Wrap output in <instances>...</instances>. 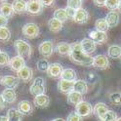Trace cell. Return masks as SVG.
Masks as SVG:
<instances>
[{"instance_id":"cell-1","label":"cell","mask_w":121,"mask_h":121,"mask_svg":"<svg viewBox=\"0 0 121 121\" xmlns=\"http://www.w3.org/2000/svg\"><path fill=\"white\" fill-rule=\"evenodd\" d=\"M69 58L74 64H77L82 66H92L93 57L87 55L81 49L80 42H74L71 44V51Z\"/></svg>"},{"instance_id":"cell-2","label":"cell","mask_w":121,"mask_h":121,"mask_svg":"<svg viewBox=\"0 0 121 121\" xmlns=\"http://www.w3.org/2000/svg\"><path fill=\"white\" fill-rule=\"evenodd\" d=\"M29 92L32 96L36 97L39 95H43L46 92V84L43 77H36L32 84L29 87Z\"/></svg>"},{"instance_id":"cell-3","label":"cell","mask_w":121,"mask_h":121,"mask_svg":"<svg viewBox=\"0 0 121 121\" xmlns=\"http://www.w3.org/2000/svg\"><path fill=\"white\" fill-rule=\"evenodd\" d=\"M14 46L16 48L18 55L21 57H30L31 55V46L25 40L18 39L14 42Z\"/></svg>"},{"instance_id":"cell-4","label":"cell","mask_w":121,"mask_h":121,"mask_svg":"<svg viewBox=\"0 0 121 121\" xmlns=\"http://www.w3.org/2000/svg\"><path fill=\"white\" fill-rule=\"evenodd\" d=\"M22 32L26 38L28 39H34L39 35L40 29L39 26L34 22H27L22 28Z\"/></svg>"},{"instance_id":"cell-5","label":"cell","mask_w":121,"mask_h":121,"mask_svg":"<svg viewBox=\"0 0 121 121\" xmlns=\"http://www.w3.org/2000/svg\"><path fill=\"white\" fill-rule=\"evenodd\" d=\"M75 112L78 115H80L82 118L88 117L93 113V107L89 102L82 101L80 104H78L75 107Z\"/></svg>"},{"instance_id":"cell-6","label":"cell","mask_w":121,"mask_h":121,"mask_svg":"<svg viewBox=\"0 0 121 121\" xmlns=\"http://www.w3.org/2000/svg\"><path fill=\"white\" fill-rule=\"evenodd\" d=\"M20 79L13 75H4L0 78V84L6 89H16L19 86Z\"/></svg>"},{"instance_id":"cell-7","label":"cell","mask_w":121,"mask_h":121,"mask_svg":"<svg viewBox=\"0 0 121 121\" xmlns=\"http://www.w3.org/2000/svg\"><path fill=\"white\" fill-rule=\"evenodd\" d=\"M55 47H54V44H53L52 41L47 40V41H43L39 46H38V51L40 53V55L43 58H50L53 53H54Z\"/></svg>"},{"instance_id":"cell-8","label":"cell","mask_w":121,"mask_h":121,"mask_svg":"<svg viewBox=\"0 0 121 121\" xmlns=\"http://www.w3.org/2000/svg\"><path fill=\"white\" fill-rule=\"evenodd\" d=\"M109 65V60L108 56L105 55H97L93 57V65L92 66L99 69H107Z\"/></svg>"},{"instance_id":"cell-9","label":"cell","mask_w":121,"mask_h":121,"mask_svg":"<svg viewBox=\"0 0 121 121\" xmlns=\"http://www.w3.org/2000/svg\"><path fill=\"white\" fill-rule=\"evenodd\" d=\"M43 4L40 0H28L26 2V11L31 15H38L43 10Z\"/></svg>"},{"instance_id":"cell-10","label":"cell","mask_w":121,"mask_h":121,"mask_svg":"<svg viewBox=\"0 0 121 121\" xmlns=\"http://www.w3.org/2000/svg\"><path fill=\"white\" fill-rule=\"evenodd\" d=\"M89 38L92 39L96 44H104L108 41V34L107 32L98 31V30H91L89 32Z\"/></svg>"},{"instance_id":"cell-11","label":"cell","mask_w":121,"mask_h":121,"mask_svg":"<svg viewBox=\"0 0 121 121\" xmlns=\"http://www.w3.org/2000/svg\"><path fill=\"white\" fill-rule=\"evenodd\" d=\"M9 66H10V69L12 70L18 72L24 66H26V60H25L24 58L19 56V55L15 56L14 58H11L10 63H9Z\"/></svg>"},{"instance_id":"cell-12","label":"cell","mask_w":121,"mask_h":121,"mask_svg":"<svg viewBox=\"0 0 121 121\" xmlns=\"http://www.w3.org/2000/svg\"><path fill=\"white\" fill-rule=\"evenodd\" d=\"M63 70H64V67L60 64L53 63V64H50V65L48 67L47 74L52 78H58V77H60Z\"/></svg>"},{"instance_id":"cell-13","label":"cell","mask_w":121,"mask_h":121,"mask_svg":"<svg viewBox=\"0 0 121 121\" xmlns=\"http://www.w3.org/2000/svg\"><path fill=\"white\" fill-rule=\"evenodd\" d=\"M17 73H18V78L21 81L25 82V83L30 81L32 79V76H33V70H32V69H31V67H29V66H27V65L24 66Z\"/></svg>"},{"instance_id":"cell-14","label":"cell","mask_w":121,"mask_h":121,"mask_svg":"<svg viewBox=\"0 0 121 121\" xmlns=\"http://www.w3.org/2000/svg\"><path fill=\"white\" fill-rule=\"evenodd\" d=\"M80 46H81V49L82 51L86 53L87 55H90L92 54V53H94L96 51V43L90 38H84L82 39L81 42H80Z\"/></svg>"},{"instance_id":"cell-15","label":"cell","mask_w":121,"mask_h":121,"mask_svg":"<svg viewBox=\"0 0 121 121\" xmlns=\"http://www.w3.org/2000/svg\"><path fill=\"white\" fill-rule=\"evenodd\" d=\"M108 111V108L104 103H97L95 104V107L93 108V113L101 121L103 120L104 115L107 114Z\"/></svg>"},{"instance_id":"cell-16","label":"cell","mask_w":121,"mask_h":121,"mask_svg":"<svg viewBox=\"0 0 121 121\" xmlns=\"http://www.w3.org/2000/svg\"><path fill=\"white\" fill-rule=\"evenodd\" d=\"M73 86H74V81H66L63 79H60V81L57 84L59 91L64 94H69L70 92H72Z\"/></svg>"},{"instance_id":"cell-17","label":"cell","mask_w":121,"mask_h":121,"mask_svg":"<svg viewBox=\"0 0 121 121\" xmlns=\"http://www.w3.org/2000/svg\"><path fill=\"white\" fill-rule=\"evenodd\" d=\"M89 20V13L83 8H80L78 10H76L74 17H73V21L79 25H83L87 22Z\"/></svg>"},{"instance_id":"cell-18","label":"cell","mask_w":121,"mask_h":121,"mask_svg":"<svg viewBox=\"0 0 121 121\" xmlns=\"http://www.w3.org/2000/svg\"><path fill=\"white\" fill-rule=\"evenodd\" d=\"M18 110L22 113V115H30L33 111L32 104L29 101H26V100L21 101L19 103V105H18Z\"/></svg>"},{"instance_id":"cell-19","label":"cell","mask_w":121,"mask_h":121,"mask_svg":"<svg viewBox=\"0 0 121 121\" xmlns=\"http://www.w3.org/2000/svg\"><path fill=\"white\" fill-rule=\"evenodd\" d=\"M33 104L35 105V107H37V108H47L48 105L50 104V98L46 94L36 96V97H34Z\"/></svg>"},{"instance_id":"cell-20","label":"cell","mask_w":121,"mask_h":121,"mask_svg":"<svg viewBox=\"0 0 121 121\" xmlns=\"http://www.w3.org/2000/svg\"><path fill=\"white\" fill-rule=\"evenodd\" d=\"M119 14L116 11H110L108 13L107 17H105V21H107L108 25L109 27H115L119 24Z\"/></svg>"},{"instance_id":"cell-21","label":"cell","mask_w":121,"mask_h":121,"mask_svg":"<svg viewBox=\"0 0 121 121\" xmlns=\"http://www.w3.org/2000/svg\"><path fill=\"white\" fill-rule=\"evenodd\" d=\"M1 96L6 104H14L17 100V94L13 89H5L1 93Z\"/></svg>"},{"instance_id":"cell-22","label":"cell","mask_w":121,"mask_h":121,"mask_svg":"<svg viewBox=\"0 0 121 121\" xmlns=\"http://www.w3.org/2000/svg\"><path fill=\"white\" fill-rule=\"evenodd\" d=\"M56 51L60 56H69L71 51V44L66 42H60L56 46Z\"/></svg>"},{"instance_id":"cell-23","label":"cell","mask_w":121,"mask_h":121,"mask_svg":"<svg viewBox=\"0 0 121 121\" xmlns=\"http://www.w3.org/2000/svg\"><path fill=\"white\" fill-rule=\"evenodd\" d=\"M0 14H1L2 16L6 17L7 19L12 18L13 15L15 14L12 4L7 3V2H3L1 5H0Z\"/></svg>"},{"instance_id":"cell-24","label":"cell","mask_w":121,"mask_h":121,"mask_svg":"<svg viewBox=\"0 0 121 121\" xmlns=\"http://www.w3.org/2000/svg\"><path fill=\"white\" fill-rule=\"evenodd\" d=\"M83 101V95L78 93V92H75V91H72L69 94H67V102L69 104H72V105H76L78 104H80Z\"/></svg>"},{"instance_id":"cell-25","label":"cell","mask_w":121,"mask_h":121,"mask_svg":"<svg viewBox=\"0 0 121 121\" xmlns=\"http://www.w3.org/2000/svg\"><path fill=\"white\" fill-rule=\"evenodd\" d=\"M12 6L16 14H22L26 11V1L25 0H14Z\"/></svg>"},{"instance_id":"cell-26","label":"cell","mask_w":121,"mask_h":121,"mask_svg":"<svg viewBox=\"0 0 121 121\" xmlns=\"http://www.w3.org/2000/svg\"><path fill=\"white\" fill-rule=\"evenodd\" d=\"M73 91L78 92L80 94H86L88 92V84L84 80H75L74 81V86Z\"/></svg>"},{"instance_id":"cell-27","label":"cell","mask_w":121,"mask_h":121,"mask_svg":"<svg viewBox=\"0 0 121 121\" xmlns=\"http://www.w3.org/2000/svg\"><path fill=\"white\" fill-rule=\"evenodd\" d=\"M48 27L51 32H55V33L59 32L63 28V22L55 18H53V19L49 20V22H48Z\"/></svg>"},{"instance_id":"cell-28","label":"cell","mask_w":121,"mask_h":121,"mask_svg":"<svg viewBox=\"0 0 121 121\" xmlns=\"http://www.w3.org/2000/svg\"><path fill=\"white\" fill-rule=\"evenodd\" d=\"M60 79L66 81H75L76 80V71L72 69H64Z\"/></svg>"},{"instance_id":"cell-29","label":"cell","mask_w":121,"mask_h":121,"mask_svg":"<svg viewBox=\"0 0 121 121\" xmlns=\"http://www.w3.org/2000/svg\"><path fill=\"white\" fill-rule=\"evenodd\" d=\"M7 119L8 121H22V113L16 109V108H10L7 112Z\"/></svg>"},{"instance_id":"cell-30","label":"cell","mask_w":121,"mask_h":121,"mask_svg":"<svg viewBox=\"0 0 121 121\" xmlns=\"http://www.w3.org/2000/svg\"><path fill=\"white\" fill-rule=\"evenodd\" d=\"M108 56L111 59H120L121 58V46L119 45H111L108 47Z\"/></svg>"},{"instance_id":"cell-31","label":"cell","mask_w":121,"mask_h":121,"mask_svg":"<svg viewBox=\"0 0 121 121\" xmlns=\"http://www.w3.org/2000/svg\"><path fill=\"white\" fill-rule=\"evenodd\" d=\"M95 28L98 31H102V32H107L109 26L108 25L107 21H105V18H101V19H98L95 22Z\"/></svg>"},{"instance_id":"cell-32","label":"cell","mask_w":121,"mask_h":121,"mask_svg":"<svg viewBox=\"0 0 121 121\" xmlns=\"http://www.w3.org/2000/svg\"><path fill=\"white\" fill-rule=\"evenodd\" d=\"M53 16H54L55 19L59 20L60 22H65L67 21V19H69V16H67V13H66V10L65 8H60V9H57L54 14H53Z\"/></svg>"},{"instance_id":"cell-33","label":"cell","mask_w":121,"mask_h":121,"mask_svg":"<svg viewBox=\"0 0 121 121\" xmlns=\"http://www.w3.org/2000/svg\"><path fill=\"white\" fill-rule=\"evenodd\" d=\"M11 39V31L7 26L0 27V42H8Z\"/></svg>"},{"instance_id":"cell-34","label":"cell","mask_w":121,"mask_h":121,"mask_svg":"<svg viewBox=\"0 0 121 121\" xmlns=\"http://www.w3.org/2000/svg\"><path fill=\"white\" fill-rule=\"evenodd\" d=\"M49 65H50V63L48 62V60L45 59V58L38 60V62H37V64H36L37 69H38L39 71H41V72H47Z\"/></svg>"},{"instance_id":"cell-35","label":"cell","mask_w":121,"mask_h":121,"mask_svg":"<svg viewBox=\"0 0 121 121\" xmlns=\"http://www.w3.org/2000/svg\"><path fill=\"white\" fill-rule=\"evenodd\" d=\"M10 57L8 55V53L1 51L0 52V67H4L6 65H9L10 63Z\"/></svg>"},{"instance_id":"cell-36","label":"cell","mask_w":121,"mask_h":121,"mask_svg":"<svg viewBox=\"0 0 121 121\" xmlns=\"http://www.w3.org/2000/svg\"><path fill=\"white\" fill-rule=\"evenodd\" d=\"M109 101H110L113 104L120 105V104H121V93L115 92V93L110 94V96H109Z\"/></svg>"},{"instance_id":"cell-37","label":"cell","mask_w":121,"mask_h":121,"mask_svg":"<svg viewBox=\"0 0 121 121\" xmlns=\"http://www.w3.org/2000/svg\"><path fill=\"white\" fill-rule=\"evenodd\" d=\"M66 2L67 7H70L74 10H78L82 8V0H67Z\"/></svg>"},{"instance_id":"cell-38","label":"cell","mask_w":121,"mask_h":121,"mask_svg":"<svg viewBox=\"0 0 121 121\" xmlns=\"http://www.w3.org/2000/svg\"><path fill=\"white\" fill-rule=\"evenodd\" d=\"M120 0H107L105 2V7L108 9H110L111 11H115L118 8V5H119Z\"/></svg>"},{"instance_id":"cell-39","label":"cell","mask_w":121,"mask_h":121,"mask_svg":"<svg viewBox=\"0 0 121 121\" xmlns=\"http://www.w3.org/2000/svg\"><path fill=\"white\" fill-rule=\"evenodd\" d=\"M117 114L116 112H114L113 110H109L107 112V114L104 115V117L103 118L102 121H116L117 120Z\"/></svg>"},{"instance_id":"cell-40","label":"cell","mask_w":121,"mask_h":121,"mask_svg":"<svg viewBox=\"0 0 121 121\" xmlns=\"http://www.w3.org/2000/svg\"><path fill=\"white\" fill-rule=\"evenodd\" d=\"M98 79H99V76H98V74L94 71H90L86 75V81H88L89 83H91V84L96 83Z\"/></svg>"},{"instance_id":"cell-41","label":"cell","mask_w":121,"mask_h":121,"mask_svg":"<svg viewBox=\"0 0 121 121\" xmlns=\"http://www.w3.org/2000/svg\"><path fill=\"white\" fill-rule=\"evenodd\" d=\"M66 121H83V118L74 111V112H70L69 114L67 115Z\"/></svg>"},{"instance_id":"cell-42","label":"cell","mask_w":121,"mask_h":121,"mask_svg":"<svg viewBox=\"0 0 121 121\" xmlns=\"http://www.w3.org/2000/svg\"><path fill=\"white\" fill-rule=\"evenodd\" d=\"M65 10H66V13H67V16H69V18L73 19V17H74L75 13H76V10H74V9L70 8V7H67V6H66Z\"/></svg>"},{"instance_id":"cell-43","label":"cell","mask_w":121,"mask_h":121,"mask_svg":"<svg viewBox=\"0 0 121 121\" xmlns=\"http://www.w3.org/2000/svg\"><path fill=\"white\" fill-rule=\"evenodd\" d=\"M41 3L43 4V6L45 7H51L55 4V1L56 0H40Z\"/></svg>"},{"instance_id":"cell-44","label":"cell","mask_w":121,"mask_h":121,"mask_svg":"<svg viewBox=\"0 0 121 121\" xmlns=\"http://www.w3.org/2000/svg\"><path fill=\"white\" fill-rule=\"evenodd\" d=\"M7 24H8V19L6 17L2 16L1 14H0V27H3V26H6Z\"/></svg>"},{"instance_id":"cell-45","label":"cell","mask_w":121,"mask_h":121,"mask_svg":"<svg viewBox=\"0 0 121 121\" xmlns=\"http://www.w3.org/2000/svg\"><path fill=\"white\" fill-rule=\"evenodd\" d=\"M105 2H107V0H94V3L95 5L99 6V7H103L105 5Z\"/></svg>"},{"instance_id":"cell-46","label":"cell","mask_w":121,"mask_h":121,"mask_svg":"<svg viewBox=\"0 0 121 121\" xmlns=\"http://www.w3.org/2000/svg\"><path fill=\"white\" fill-rule=\"evenodd\" d=\"M5 102L3 100V97L1 96V94H0V109H3L5 108Z\"/></svg>"},{"instance_id":"cell-47","label":"cell","mask_w":121,"mask_h":121,"mask_svg":"<svg viewBox=\"0 0 121 121\" xmlns=\"http://www.w3.org/2000/svg\"><path fill=\"white\" fill-rule=\"evenodd\" d=\"M0 121H8V119H7V116L0 115Z\"/></svg>"},{"instance_id":"cell-48","label":"cell","mask_w":121,"mask_h":121,"mask_svg":"<svg viewBox=\"0 0 121 121\" xmlns=\"http://www.w3.org/2000/svg\"><path fill=\"white\" fill-rule=\"evenodd\" d=\"M51 121H66V120H65V119H63V118H56V119H53V120H51Z\"/></svg>"},{"instance_id":"cell-49","label":"cell","mask_w":121,"mask_h":121,"mask_svg":"<svg viewBox=\"0 0 121 121\" xmlns=\"http://www.w3.org/2000/svg\"><path fill=\"white\" fill-rule=\"evenodd\" d=\"M117 10L121 13V0H120V2H119V5H118V8H117Z\"/></svg>"},{"instance_id":"cell-50","label":"cell","mask_w":121,"mask_h":121,"mask_svg":"<svg viewBox=\"0 0 121 121\" xmlns=\"http://www.w3.org/2000/svg\"><path fill=\"white\" fill-rule=\"evenodd\" d=\"M116 121H121V116H120V117H118V118H117V120H116Z\"/></svg>"},{"instance_id":"cell-51","label":"cell","mask_w":121,"mask_h":121,"mask_svg":"<svg viewBox=\"0 0 121 121\" xmlns=\"http://www.w3.org/2000/svg\"><path fill=\"white\" fill-rule=\"evenodd\" d=\"M7 0H0V2H6Z\"/></svg>"},{"instance_id":"cell-52","label":"cell","mask_w":121,"mask_h":121,"mask_svg":"<svg viewBox=\"0 0 121 121\" xmlns=\"http://www.w3.org/2000/svg\"><path fill=\"white\" fill-rule=\"evenodd\" d=\"M0 52H1V50H0Z\"/></svg>"},{"instance_id":"cell-53","label":"cell","mask_w":121,"mask_h":121,"mask_svg":"<svg viewBox=\"0 0 121 121\" xmlns=\"http://www.w3.org/2000/svg\"><path fill=\"white\" fill-rule=\"evenodd\" d=\"M120 60H121V58H120Z\"/></svg>"}]
</instances>
